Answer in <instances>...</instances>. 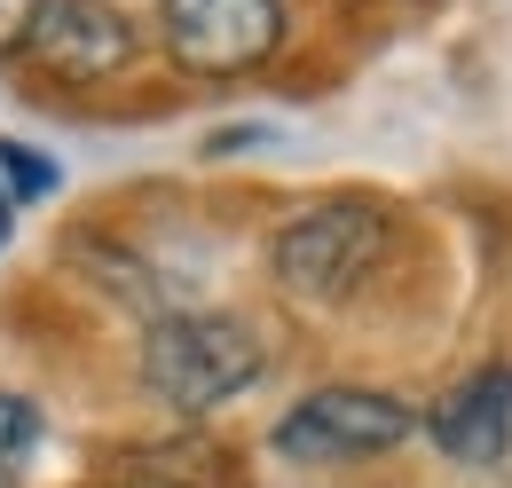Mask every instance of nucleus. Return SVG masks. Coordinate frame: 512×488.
Segmentation results:
<instances>
[{"mask_svg":"<svg viewBox=\"0 0 512 488\" xmlns=\"http://www.w3.org/2000/svg\"><path fill=\"white\" fill-rule=\"evenodd\" d=\"M40 402H24V394H0V473L16 481V465H32V449H40Z\"/></svg>","mask_w":512,"mask_h":488,"instance_id":"7","label":"nucleus"},{"mask_svg":"<svg viewBox=\"0 0 512 488\" xmlns=\"http://www.w3.org/2000/svg\"><path fill=\"white\" fill-rule=\"evenodd\" d=\"M166 56L197 79H237L276 56L284 40V0H158Z\"/></svg>","mask_w":512,"mask_h":488,"instance_id":"3","label":"nucleus"},{"mask_svg":"<svg viewBox=\"0 0 512 488\" xmlns=\"http://www.w3.org/2000/svg\"><path fill=\"white\" fill-rule=\"evenodd\" d=\"M434 441L457 465H497L512 449V370L489 363V370H473L465 386H449L442 410H434Z\"/></svg>","mask_w":512,"mask_h":488,"instance_id":"6","label":"nucleus"},{"mask_svg":"<svg viewBox=\"0 0 512 488\" xmlns=\"http://www.w3.org/2000/svg\"><path fill=\"white\" fill-rule=\"evenodd\" d=\"M260 378V339L237 315H158L142 339V386L174 418H205Z\"/></svg>","mask_w":512,"mask_h":488,"instance_id":"1","label":"nucleus"},{"mask_svg":"<svg viewBox=\"0 0 512 488\" xmlns=\"http://www.w3.org/2000/svg\"><path fill=\"white\" fill-rule=\"evenodd\" d=\"M386 252V213L363 197H331L308 205L284 237H276V284L292 300H347Z\"/></svg>","mask_w":512,"mask_h":488,"instance_id":"2","label":"nucleus"},{"mask_svg":"<svg viewBox=\"0 0 512 488\" xmlns=\"http://www.w3.org/2000/svg\"><path fill=\"white\" fill-rule=\"evenodd\" d=\"M24 48L48 63L56 79H111L134 56V24L111 0H40Z\"/></svg>","mask_w":512,"mask_h":488,"instance_id":"5","label":"nucleus"},{"mask_svg":"<svg viewBox=\"0 0 512 488\" xmlns=\"http://www.w3.org/2000/svg\"><path fill=\"white\" fill-rule=\"evenodd\" d=\"M0 229H8V197H0Z\"/></svg>","mask_w":512,"mask_h":488,"instance_id":"10","label":"nucleus"},{"mask_svg":"<svg viewBox=\"0 0 512 488\" xmlns=\"http://www.w3.org/2000/svg\"><path fill=\"white\" fill-rule=\"evenodd\" d=\"M410 426H418L410 402H394L379 386H323L276 426V449L292 465H347V457H379L394 441H410Z\"/></svg>","mask_w":512,"mask_h":488,"instance_id":"4","label":"nucleus"},{"mask_svg":"<svg viewBox=\"0 0 512 488\" xmlns=\"http://www.w3.org/2000/svg\"><path fill=\"white\" fill-rule=\"evenodd\" d=\"M32 16H40V0H0V48H24Z\"/></svg>","mask_w":512,"mask_h":488,"instance_id":"9","label":"nucleus"},{"mask_svg":"<svg viewBox=\"0 0 512 488\" xmlns=\"http://www.w3.org/2000/svg\"><path fill=\"white\" fill-rule=\"evenodd\" d=\"M56 189V166L40 158V150H24V142H0V197L8 205H24V197H48Z\"/></svg>","mask_w":512,"mask_h":488,"instance_id":"8","label":"nucleus"},{"mask_svg":"<svg viewBox=\"0 0 512 488\" xmlns=\"http://www.w3.org/2000/svg\"><path fill=\"white\" fill-rule=\"evenodd\" d=\"M0 488H16V481H8V473H0Z\"/></svg>","mask_w":512,"mask_h":488,"instance_id":"11","label":"nucleus"}]
</instances>
